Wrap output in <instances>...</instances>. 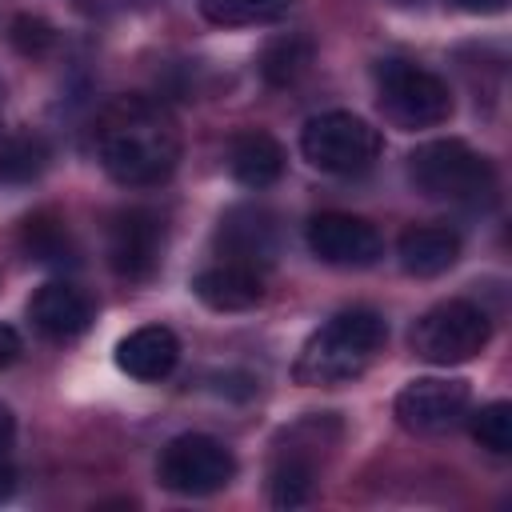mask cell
<instances>
[{
  "label": "cell",
  "instance_id": "1",
  "mask_svg": "<svg viewBox=\"0 0 512 512\" xmlns=\"http://www.w3.org/2000/svg\"><path fill=\"white\" fill-rule=\"evenodd\" d=\"M96 156L116 184L152 188L180 160L176 120L148 96H116L96 120Z\"/></svg>",
  "mask_w": 512,
  "mask_h": 512
},
{
  "label": "cell",
  "instance_id": "2",
  "mask_svg": "<svg viewBox=\"0 0 512 512\" xmlns=\"http://www.w3.org/2000/svg\"><path fill=\"white\" fill-rule=\"evenodd\" d=\"M384 340H388V324L372 308L336 312L328 324H320L304 340L292 376H296V384H308V388L348 384V380H356L376 360Z\"/></svg>",
  "mask_w": 512,
  "mask_h": 512
},
{
  "label": "cell",
  "instance_id": "3",
  "mask_svg": "<svg viewBox=\"0 0 512 512\" xmlns=\"http://www.w3.org/2000/svg\"><path fill=\"white\" fill-rule=\"evenodd\" d=\"M408 180L428 200L484 204L496 192L492 164L464 140H428L408 156Z\"/></svg>",
  "mask_w": 512,
  "mask_h": 512
},
{
  "label": "cell",
  "instance_id": "4",
  "mask_svg": "<svg viewBox=\"0 0 512 512\" xmlns=\"http://www.w3.org/2000/svg\"><path fill=\"white\" fill-rule=\"evenodd\" d=\"M376 104L396 128H436L452 116L448 84L404 60H388L376 68Z\"/></svg>",
  "mask_w": 512,
  "mask_h": 512
},
{
  "label": "cell",
  "instance_id": "5",
  "mask_svg": "<svg viewBox=\"0 0 512 512\" xmlns=\"http://www.w3.org/2000/svg\"><path fill=\"white\" fill-rule=\"evenodd\" d=\"M300 152L328 176H356L376 164L380 132L352 112H320L300 132Z\"/></svg>",
  "mask_w": 512,
  "mask_h": 512
},
{
  "label": "cell",
  "instance_id": "6",
  "mask_svg": "<svg viewBox=\"0 0 512 512\" xmlns=\"http://www.w3.org/2000/svg\"><path fill=\"white\" fill-rule=\"evenodd\" d=\"M488 316L468 300H444L428 308L412 328V352L428 364H464L488 344Z\"/></svg>",
  "mask_w": 512,
  "mask_h": 512
},
{
  "label": "cell",
  "instance_id": "7",
  "mask_svg": "<svg viewBox=\"0 0 512 512\" xmlns=\"http://www.w3.org/2000/svg\"><path fill=\"white\" fill-rule=\"evenodd\" d=\"M232 476H236L232 452L216 436H204V432H184V436L168 440L156 460V480L180 496L220 492Z\"/></svg>",
  "mask_w": 512,
  "mask_h": 512
},
{
  "label": "cell",
  "instance_id": "8",
  "mask_svg": "<svg viewBox=\"0 0 512 512\" xmlns=\"http://www.w3.org/2000/svg\"><path fill=\"white\" fill-rule=\"evenodd\" d=\"M472 404V388L464 380H440V376H424L400 388L396 396V420L408 432L432 436V432H448L460 424V416Z\"/></svg>",
  "mask_w": 512,
  "mask_h": 512
},
{
  "label": "cell",
  "instance_id": "9",
  "mask_svg": "<svg viewBox=\"0 0 512 512\" xmlns=\"http://www.w3.org/2000/svg\"><path fill=\"white\" fill-rule=\"evenodd\" d=\"M304 236H308L312 256L336 268H368L384 252L380 232L352 212H320L308 220Z\"/></svg>",
  "mask_w": 512,
  "mask_h": 512
},
{
  "label": "cell",
  "instance_id": "10",
  "mask_svg": "<svg viewBox=\"0 0 512 512\" xmlns=\"http://www.w3.org/2000/svg\"><path fill=\"white\" fill-rule=\"evenodd\" d=\"M160 248H164V228H160L156 212L128 208V212L112 216V224H108V264H112L116 276L148 280L160 264Z\"/></svg>",
  "mask_w": 512,
  "mask_h": 512
},
{
  "label": "cell",
  "instance_id": "11",
  "mask_svg": "<svg viewBox=\"0 0 512 512\" xmlns=\"http://www.w3.org/2000/svg\"><path fill=\"white\" fill-rule=\"evenodd\" d=\"M216 244L224 248V260L244 264V268H264L276 256V220L264 208H232L220 228H216Z\"/></svg>",
  "mask_w": 512,
  "mask_h": 512
},
{
  "label": "cell",
  "instance_id": "12",
  "mask_svg": "<svg viewBox=\"0 0 512 512\" xmlns=\"http://www.w3.org/2000/svg\"><path fill=\"white\" fill-rule=\"evenodd\" d=\"M28 320L48 340H76L92 324V300L80 288L52 280V284L36 288V296L28 300Z\"/></svg>",
  "mask_w": 512,
  "mask_h": 512
},
{
  "label": "cell",
  "instance_id": "13",
  "mask_svg": "<svg viewBox=\"0 0 512 512\" xmlns=\"http://www.w3.org/2000/svg\"><path fill=\"white\" fill-rule=\"evenodd\" d=\"M180 360V340L164 324H144L116 344V368L132 380H164Z\"/></svg>",
  "mask_w": 512,
  "mask_h": 512
},
{
  "label": "cell",
  "instance_id": "14",
  "mask_svg": "<svg viewBox=\"0 0 512 512\" xmlns=\"http://www.w3.org/2000/svg\"><path fill=\"white\" fill-rule=\"evenodd\" d=\"M192 292L200 304L216 308V312H244L252 304H260L264 296V284H260V272L256 268H244V264H212L204 272H196L192 280Z\"/></svg>",
  "mask_w": 512,
  "mask_h": 512
},
{
  "label": "cell",
  "instance_id": "15",
  "mask_svg": "<svg viewBox=\"0 0 512 512\" xmlns=\"http://www.w3.org/2000/svg\"><path fill=\"white\" fill-rule=\"evenodd\" d=\"M400 268L408 276H440L456 264L460 256V240L456 232L448 228H436V224H416V228H404L400 232Z\"/></svg>",
  "mask_w": 512,
  "mask_h": 512
},
{
  "label": "cell",
  "instance_id": "16",
  "mask_svg": "<svg viewBox=\"0 0 512 512\" xmlns=\"http://www.w3.org/2000/svg\"><path fill=\"white\" fill-rule=\"evenodd\" d=\"M228 168L232 176L244 184V188H268L280 180L284 172V148L276 136L260 132V128H248L232 140L228 148Z\"/></svg>",
  "mask_w": 512,
  "mask_h": 512
},
{
  "label": "cell",
  "instance_id": "17",
  "mask_svg": "<svg viewBox=\"0 0 512 512\" xmlns=\"http://www.w3.org/2000/svg\"><path fill=\"white\" fill-rule=\"evenodd\" d=\"M48 168V144L36 132H12L0 140V188L32 184Z\"/></svg>",
  "mask_w": 512,
  "mask_h": 512
},
{
  "label": "cell",
  "instance_id": "18",
  "mask_svg": "<svg viewBox=\"0 0 512 512\" xmlns=\"http://www.w3.org/2000/svg\"><path fill=\"white\" fill-rule=\"evenodd\" d=\"M312 484H316V464L308 452L300 448H288L276 464H272V476H268V492H272V504L280 508H296L312 496Z\"/></svg>",
  "mask_w": 512,
  "mask_h": 512
},
{
  "label": "cell",
  "instance_id": "19",
  "mask_svg": "<svg viewBox=\"0 0 512 512\" xmlns=\"http://www.w3.org/2000/svg\"><path fill=\"white\" fill-rule=\"evenodd\" d=\"M20 240H24L28 256H32V260H40V264H72V260H76L72 236H68V232H64V224H60L56 216H48V212L28 216V220H24Z\"/></svg>",
  "mask_w": 512,
  "mask_h": 512
},
{
  "label": "cell",
  "instance_id": "20",
  "mask_svg": "<svg viewBox=\"0 0 512 512\" xmlns=\"http://www.w3.org/2000/svg\"><path fill=\"white\" fill-rule=\"evenodd\" d=\"M296 0H200V12L212 24L224 28H244V24H272L280 16H288Z\"/></svg>",
  "mask_w": 512,
  "mask_h": 512
},
{
  "label": "cell",
  "instance_id": "21",
  "mask_svg": "<svg viewBox=\"0 0 512 512\" xmlns=\"http://www.w3.org/2000/svg\"><path fill=\"white\" fill-rule=\"evenodd\" d=\"M308 60H312V44L304 40V36H280V40H272L268 48H264V56H260V72H264V80L268 84H292L304 68H308Z\"/></svg>",
  "mask_w": 512,
  "mask_h": 512
},
{
  "label": "cell",
  "instance_id": "22",
  "mask_svg": "<svg viewBox=\"0 0 512 512\" xmlns=\"http://www.w3.org/2000/svg\"><path fill=\"white\" fill-rule=\"evenodd\" d=\"M472 436H476L488 452H496V456L512 452V408H508L504 400L484 404V408L472 416Z\"/></svg>",
  "mask_w": 512,
  "mask_h": 512
},
{
  "label": "cell",
  "instance_id": "23",
  "mask_svg": "<svg viewBox=\"0 0 512 512\" xmlns=\"http://www.w3.org/2000/svg\"><path fill=\"white\" fill-rule=\"evenodd\" d=\"M12 40H16L20 52L40 56V52L52 44V28H48L44 20H36V16H20V20L12 24Z\"/></svg>",
  "mask_w": 512,
  "mask_h": 512
},
{
  "label": "cell",
  "instance_id": "24",
  "mask_svg": "<svg viewBox=\"0 0 512 512\" xmlns=\"http://www.w3.org/2000/svg\"><path fill=\"white\" fill-rule=\"evenodd\" d=\"M16 356H20V336L8 324H0V368H8Z\"/></svg>",
  "mask_w": 512,
  "mask_h": 512
},
{
  "label": "cell",
  "instance_id": "25",
  "mask_svg": "<svg viewBox=\"0 0 512 512\" xmlns=\"http://www.w3.org/2000/svg\"><path fill=\"white\" fill-rule=\"evenodd\" d=\"M464 12H500L508 0H456Z\"/></svg>",
  "mask_w": 512,
  "mask_h": 512
},
{
  "label": "cell",
  "instance_id": "26",
  "mask_svg": "<svg viewBox=\"0 0 512 512\" xmlns=\"http://www.w3.org/2000/svg\"><path fill=\"white\" fill-rule=\"evenodd\" d=\"M12 488H16V468L8 460H0V500H8Z\"/></svg>",
  "mask_w": 512,
  "mask_h": 512
},
{
  "label": "cell",
  "instance_id": "27",
  "mask_svg": "<svg viewBox=\"0 0 512 512\" xmlns=\"http://www.w3.org/2000/svg\"><path fill=\"white\" fill-rule=\"evenodd\" d=\"M12 432H16V420H12V412H8V404H0V448H8V440H12Z\"/></svg>",
  "mask_w": 512,
  "mask_h": 512
}]
</instances>
